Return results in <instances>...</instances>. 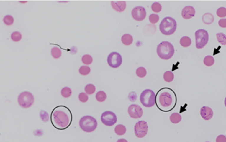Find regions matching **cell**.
Returning a JSON list of instances; mask_svg holds the SVG:
<instances>
[{"label":"cell","mask_w":226,"mask_h":142,"mask_svg":"<svg viewBox=\"0 0 226 142\" xmlns=\"http://www.w3.org/2000/svg\"><path fill=\"white\" fill-rule=\"evenodd\" d=\"M217 36V41L220 43L221 45H226V35L223 33H219L216 35Z\"/></svg>","instance_id":"25"},{"label":"cell","mask_w":226,"mask_h":142,"mask_svg":"<svg viewBox=\"0 0 226 142\" xmlns=\"http://www.w3.org/2000/svg\"><path fill=\"white\" fill-rule=\"evenodd\" d=\"M206 142H210V141H206Z\"/></svg>","instance_id":"44"},{"label":"cell","mask_w":226,"mask_h":142,"mask_svg":"<svg viewBox=\"0 0 226 142\" xmlns=\"http://www.w3.org/2000/svg\"><path fill=\"white\" fill-rule=\"evenodd\" d=\"M117 142H128V141H127L126 140H125V139L122 138V139H119V140H117Z\"/></svg>","instance_id":"42"},{"label":"cell","mask_w":226,"mask_h":142,"mask_svg":"<svg viewBox=\"0 0 226 142\" xmlns=\"http://www.w3.org/2000/svg\"><path fill=\"white\" fill-rule=\"evenodd\" d=\"M40 116L43 122H47L49 120V115L48 114V113L45 111L42 110L40 113Z\"/></svg>","instance_id":"37"},{"label":"cell","mask_w":226,"mask_h":142,"mask_svg":"<svg viewBox=\"0 0 226 142\" xmlns=\"http://www.w3.org/2000/svg\"><path fill=\"white\" fill-rule=\"evenodd\" d=\"M157 54L163 60H169L173 57L175 49L173 45L168 41H163L157 46Z\"/></svg>","instance_id":"1"},{"label":"cell","mask_w":226,"mask_h":142,"mask_svg":"<svg viewBox=\"0 0 226 142\" xmlns=\"http://www.w3.org/2000/svg\"><path fill=\"white\" fill-rule=\"evenodd\" d=\"M101 121L104 125L111 126L117 122V116L113 112L107 111L102 114Z\"/></svg>","instance_id":"10"},{"label":"cell","mask_w":226,"mask_h":142,"mask_svg":"<svg viewBox=\"0 0 226 142\" xmlns=\"http://www.w3.org/2000/svg\"><path fill=\"white\" fill-rule=\"evenodd\" d=\"M18 104L24 108H30L34 103V97L30 92L24 91L18 98Z\"/></svg>","instance_id":"7"},{"label":"cell","mask_w":226,"mask_h":142,"mask_svg":"<svg viewBox=\"0 0 226 142\" xmlns=\"http://www.w3.org/2000/svg\"><path fill=\"white\" fill-rule=\"evenodd\" d=\"M96 98L99 102L104 101L106 99V94L103 91H99L97 93L96 95Z\"/></svg>","instance_id":"26"},{"label":"cell","mask_w":226,"mask_h":142,"mask_svg":"<svg viewBox=\"0 0 226 142\" xmlns=\"http://www.w3.org/2000/svg\"><path fill=\"white\" fill-rule=\"evenodd\" d=\"M219 25L220 27L222 28H226V19L223 18V19H220V20L219 21Z\"/></svg>","instance_id":"40"},{"label":"cell","mask_w":226,"mask_h":142,"mask_svg":"<svg viewBox=\"0 0 226 142\" xmlns=\"http://www.w3.org/2000/svg\"><path fill=\"white\" fill-rule=\"evenodd\" d=\"M141 104L147 108L153 106L155 104V94L153 90H145L140 95Z\"/></svg>","instance_id":"5"},{"label":"cell","mask_w":226,"mask_h":142,"mask_svg":"<svg viewBox=\"0 0 226 142\" xmlns=\"http://www.w3.org/2000/svg\"><path fill=\"white\" fill-rule=\"evenodd\" d=\"M217 15L220 18H224L226 16V8L221 7L217 9Z\"/></svg>","instance_id":"36"},{"label":"cell","mask_w":226,"mask_h":142,"mask_svg":"<svg viewBox=\"0 0 226 142\" xmlns=\"http://www.w3.org/2000/svg\"><path fill=\"white\" fill-rule=\"evenodd\" d=\"M61 95L64 98H68L70 97L72 95V90L68 87H64L61 90Z\"/></svg>","instance_id":"29"},{"label":"cell","mask_w":226,"mask_h":142,"mask_svg":"<svg viewBox=\"0 0 226 142\" xmlns=\"http://www.w3.org/2000/svg\"><path fill=\"white\" fill-rule=\"evenodd\" d=\"M88 98H89V97H88L87 95L85 93H80L79 95H78V99H79V100L81 102H83V103L87 102L88 100Z\"/></svg>","instance_id":"38"},{"label":"cell","mask_w":226,"mask_h":142,"mask_svg":"<svg viewBox=\"0 0 226 142\" xmlns=\"http://www.w3.org/2000/svg\"><path fill=\"white\" fill-rule=\"evenodd\" d=\"M136 75L140 77V78H143L145 77L146 74H147V71L143 67H139L136 71Z\"/></svg>","instance_id":"28"},{"label":"cell","mask_w":226,"mask_h":142,"mask_svg":"<svg viewBox=\"0 0 226 142\" xmlns=\"http://www.w3.org/2000/svg\"><path fill=\"white\" fill-rule=\"evenodd\" d=\"M163 78H164V80L166 82L170 83V82L172 81L174 79L173 73L170 71H167L164 73Z\"/></svg>","instance_id":"24"},{"label":"cell","mask_w":226,"mask_h":142,"mask_svg":"<svg viewBox=\"0 0 226 142\" xmlns=\"http://www.w3.org/2000/svg\"><path fill=\"white\" fill-rule=\"evenodd\" d=\"M121 41L124 44V45L126 46H129L131 44H132V41H133V38L132 36L130 35V34H125L121 38Z\"/></svg>","instance_id":"17"},{"label":"cell","mask_w":226,"mask_h":142,"mask_svg":"<svg viewBox=\"0 0 226 142\" xmlns=\"http://www.w3.org/2000/svg\"><path fill=\"white\" fill-rule=\"evenodd\" d=\"M52 121L59 128H65L69 125V117L64 111L60 110H55L52 113Z\"/></svg>","instance_id":"3"},{"label":"cell","mask_w":226,"mask_h":142,"mask_svg":"<svg viewBox=\"0 0 226 142\" xmlns=\"http://www.w3.org/2000/svg\"><path fill=\"white\" fill-rule=\"evenodd\" d=\"M173 98L171 95L168 92H163L160 95L159 103L163 108H168L172 104Z\"/></svg>","instance_id":"13"},{"label":"cell","mask_w":226,"mask_h":142,"mask_svg":"<svg viewBox=\"0 0 226 142\" xmlns=\"http://www.w3.org/2000/svg\"><path fill=\"white\" fill-rule=\"evenodd\" d=\"M91 72V68L87 66H82L79 68V73L82 75H87Z\"/></svg>","instance_id":"33"},{"label":"cell","mask_w":226,"mask_h":142,"mask_svg":"<svg viewBox=\"0 0 226 142\" xmlns=\"http://www.w3.org/2000/svg\"><path fill=\"white\" fill-rule=\"evenodd\" d=\"M128 113L130 116L131 118H135V119H138L143 116V109L137 105L132 104L130 105L128 108Z\"/></svg>","instance_id":"12"},{"label":"cell","mask_w":226,"mask_h":142,"mask_svg":"<svg viewBox=\"0 0 226 142\" xmlns=\"http://www.w3.org/2000/svg\"><path fill=\"white\" fill-rule=\"evenodd\" d=\"M195 45L197 49L203 48L209 41V33L203 29H200L196 31L195 33Z\"/></svg>","instance_id":"6"},{"label":"cell","mask_w":226,"mask_h":142,"mask_svg":"<svg viewBox=\"0 0 226 142\" xmlns=\"http://www.w3.org/2000/svg\"><path fill=\"white\" fill-rule=\"evenodd\" d=\"M114 131L117 135H123L126 131V127L122 125H118L115 127Z\"/></svg>","instance_id":"21"},{"label":"cell","mask_w":226,"mask_h":142,"mask_svg":"<svg viewBox=\"0 0 226 142\" xmlns=\"http://www.w3.org/2000/svg\"><path fill=\"white\" fill-rule=\"evenodd\" d=\"M161 8V5L158 2H155L151 4V9L155 13L160 12Z\"/></svg>","instance_id":"34"},{"label":"cell","mask_w":226,"mask_h":142,"mask_svg":"<svg viewBox=\"0 0 226 142\" xmlns=\"http://www.w3.org/2000/svg\"><path fill=\"white\" fill-rule=\"evenodd\" d=\"M148 126L145 121L137 122L135 126V133L137 138H143L148 133Z\"/></svg>","instance_id":"8"},{"label":"cell","mask_w":226,"mask_h":142,"mask_svg":"<svg viewBox=\"0 0 226 142\" xmlns=\"http://www.w3.org/2000/svg\"><path fill=\"white\" fill-rule=\"evenodd\" d=\"M111 6L112 8L117 12H122L126 8V3L125 1H111Z\"/></svg>","instance_id":"16"},{"label":"cell","mask_w":226,"mask_h":142,"mask_svg":"<svg viewBox=\"0 0 226 142\" xmlns=\"http://www.w3.org/2000/svg\"><path fill=\"white\" fill-rule=\"evenodd\" d=\"M107 63L111 67L113 68H117L119 67L122 62V56L117 52L111 53L107 57Z\"/></svg>","instance_id":"9"},{"label":"cell","mask_w":226,"mask_h":142,"mask_svg":"<svg viewBox=\"0 0 226 142\" xmlns=\"http://www.w3.org/2000/svg\"><path fill=\"white\" fill-rule=\"evenodd\" d=\"M132 17L137 21H143L146 18V11L145 8L142 6H137L132 9L131 11Z\"/></svg>","instance_id":"11"},{"label":"cell","mask_w":226,"mask_h":142,"mask_svg":"<svg viewBox=\"0 0 226 142\" xmlns=\"http://www.w3.org/2000/svg\"><path fill=\"white\" fill-rule=\"evenodd\" d=\"M170 120L171 121V123H173L174 124H177L181 121V116L179 113H174L171 114L170 115Z\"/></svg>","instance_id":"19"},{"label":"cell","mask_w":226,"mask_h":142,"mask_svg":"<svg viewBox=\"0 0 226 142\" xmlns=\"http://www.w3.org/2000/svg\"><path fill=\"white\" fill-rule=\"evenodd\" d=\"M177 24L175 19L171 17H166L160 24V30L165 35H171L175 32Z\"/></svg>","instance_id":"2"},{"label":"cell","mask_w":226,"mask_h":142,"mask_svg":"<svg viewBox=\"0 0 226 142\" xmlns=\"http://www.w3.org/2000/svg\"><path fill=\"white\" fill-rule=\"evenodd\" d=\"M92 58L89 55H85L82 58V61L85 65H90L92 63Z\"/></svg>","instance_id":"32"},{"label":"cell","mask_w":226,"mask_h":142,"mask_svg":"<svg viewBox=\"0 0 226 142\" xmlns=\"http://www.w3.org/2000/svg\"><path fill=\"white\" fill-rule=\"evenodd\" d=\"M195 14V10L194 7L187 6L184 8L181 11V16L185 19H189L193 18Z\"/></svg>","instance_id":"14"},{"label":"cell","mask_w":226,"mask_h":142,"mask_svg":"<svg viewBox=\"0 0 226 142\" xmlns=\"http://www.w3.org/2000/svg\"><path fill=\"white\" fill-rule=\"evenodd\" d=\"M224 104H225V107H226V97H225V100H224Z\"/></svg>","instance_id":"43"},{"label":"cell","mask_w":226,"mask_h":142,"mask_svg":"<svg viewBox=\"0 0 226 142\" xmlns=\"http://www.w3.org/2000/svg\"><path fill=\"white\" fill-rule=\"evenodd\" d=\"M22 34L18 32V31H15V32H13L12 35H11V38L12 40L14 41V42H18L22 40Z\"/></svg>","instance_id":"27"},{"label":"cell","mask_w":226,"mask_h":142,"mask_svg":"<svg viewBox=\"0 0 226 142\" xmlns=\"http://www.w3.org/2000/svg\"><path fill=\"white\" fill-rule=\"evenodd\" d=\"M51 54H52V56L54 58L57 59V58H59L61 56L62 51L60 49L58 48V47H53L51 50Z\"/></svg>","instance_id":"22"},{"label":"cell","mask_w":226,"mask_h":142,"mask_svg":"<svg viewBox=\"0 0 226 142\" xmlns=\"http://www.w3.org/2000/svg\"><path fill=\"white\" fill-rule=\"evenodd\" d=\"M159 16L156 14H151L149 16V20L152 24H155L159 21Z\"/></svg>","instance_id":"35"},{"label":"cell","mask_w":226,"mask_h":142,"mask_svg":"<svg viewBox=\"0 0 226 142\" xmlns=\"http://www.w3.org/2000/svg\"><path fill=\"white\" fill-rule=\"evenodd\" d=\"M85 91L87 94L92 95L93 93H94V92L96 91V87L94 86V85H93L92 84H89L86 86Z\"/></svg>","instance_id":"31"},{"label":"cell","mask_w":226,"mask_h":142,"mask_svg":"<svg viewBox=\"0 0 226 142\" xmlns=\"http://www.w3.org/2000/svg\"><path fill=\"white\" fill-rule=\"evenodd\" d=\"M216 142H226V137L224 135H220L216 138Z\"/></svg>","instance_id":"39"},{"label":"cell","mask_w":226,"mask_h":142,"mask_svg":"<svg viewBox=\"0 0 226 142\" xmlns=\"http://www.w3.org/2000/svg\"><path fill=\"white\" fill-rule=\"evenodd\" d=\"M214 18L212 14L207 13L204 14L202 16V21L205 24H210L214 22Z\"/></svg>","instance_id":"18"},{"label":"cell","mask_w":226,"mask_h":142,"mask_svg":"<svg viewBox=\"0 0 226 142\" xmlns=\"http://www.w3.org/2000/svg\"><path fill=\"white\" fill-rule=\"evenodd\" d=\"M214 63H215V60L213 56L208 55V56H206L204 58V63L205 64V65H206L207 66H212L214 64Z\"/></svg>","instance_id":"23"},{"label":"cell","mask_w":226,"mask_h":142,"mask_svg":"<svg viewBox=\"0 0 226 142\" xmlns=\"http://www.w3.org/2000/svg\"><path fill=\"white\" fill-rule=\"evenodd\" d=\"M81 128L85 132L90 133L94 131L97 126V120L91 116H84L79 121Z\"/></svg>","instance_id":"4"},{"label":"cell","mask_w":226,"mask_h":142,"mask_svg":"<svg viewBox=\"0 0 226 142\" xmlns=\"http://www.w3.org/2000/svg\"><path fill=\"white\" fill-rule=\"evenodd\" d=\"M200 115L205 120H209L213 117V110L208 106H203L200 111Z\"/></svg>","instance_id":"15"},{"label":"cell","mask_w":226,"mask_h":142,"mask_svg":"<svg viewBox=\"0 0 226 142\" xmlns=\"http://www.w3.org/2000/svg\"><path fill=\"white\" fill-rule=\"evenodd\" d=\"M180 43L181 46H182L184 48L189 47L191 44V40L188 36H184L180 39Z\"/></svg>","instance_id":"20"},{"label":"cell","mask_w":226,"mask_h":142,"mask_svg":"<svg viewBox=\"0 0 226 142\" xmlns=\"http://www.w3.org/2000/svg\"><path fill=\"white\" fill-rule=\"evenodd\" d=\"M129 99L130 101H135L137 99V95L135 92H132L129 95Z\"/></svg>","instance_id":"41"},{"label":"cell","mask_w":226,"mask_h":142,"mask_svg":"<svg viewBox=\"0 0 226 142\" xmlns=\"http://www.w3.org/2000/svg\"><path fill=\"white\" fill-rule=\"evenodd\" d=\"M3 22L7 26H11L14 23V18L11 15H6L3 18Z\"/></svg>","instance_id":"30"}]
</instances>
